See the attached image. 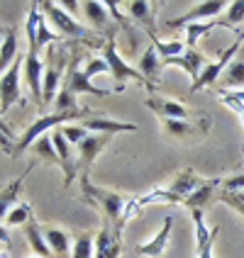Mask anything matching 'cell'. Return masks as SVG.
<instances>
[{
    "label": "cell",
    "mask_w": 244,
    "mask_h": 258,
    "mask_svg": "<svg viewBox=\"0 0 244 258\" xmlns=\"http://www.w3.org/2000/svg\"><path fill=\"white\" fill-rule=\"evenodd\" d=\"M78 187L83 192V200L88 205H93L95 210H101L105 222L113 227L115 234H120V224L125 222V212H127V202L120 192H113L108 187L101 185H93L90 183V173H81L78 175Z\"/></svg>",
    "instance_id": "1"
},
{
    "label": "cell",
    "mask_w": 244,
    "mask_h": 258,
    "mask_svg": "<svg viewBox=\"0 0 244 258\" xmlns=\"http://www.w3.org/2000/svg\"><path fill=\"white\" fill-rule=\"evenodd\" d=\"M86 117H93V110H90V107H86V105H83V110H81V112H52V115L37 117V119H34V122L25 129V134L20 137L15 154H17V151L22 154L25 149H29V146L37 142L39 137H44L49 129L54 132V129L64 127V124H71L73 119H78V122H81V119H86Z\"/></svg>",
    "instance_id": "2"
},
{
    "label": "cell",
    "mask_w": 244,
    "mask_h": 258,
    "mask_svg": "<svg viewBox=\"0 0 244 258\" xmlns=\"http://www.w3.org/2000/svg\"><path fill=\"white\" fill-rule=\"evenodd\" d=\"M42 10H44V17L52 22V27L57 29V34H66V37H73V39H81L86 42L88 46H98L101 49L103 42L101 39H90V29L86 25H81L76 17H71V13H66L59 3H52V0H44L42 3Z\"/></svg>",
    "instance_id": "3"
},
{
    "label": "cell",
    "mask_w": 244,
    "mask_h": 258,
    "mask_svg": "<svg viewBox=\"0 0 244 258\" xmlns=\"http://www.w3.org/2000/svg\"><path fill=\"white\" fill-rule=\"evenodd\" d=\"M103 58H105V61H108V66H110V76L117 81V93H122V90H125V81H129V78H132V81H137V83H144L149 90H154V88L144 81L142 73L137 71V69H132L127 61L120 56L113 32L108 34V39H105V44H103Z\"/></svg>",
    "instance_id": "4"
},
{
    "label": "cell",
    "mask_w": 244,
    "mask_h": 258,
    "mask_svg": "<svg viewBox=\"0 0 244 258\" xmlns=\"http://www.w3.org/2000/svg\"><path fill=\"white\" fill-rule=\"evenodd\" d=\"M39 10H42V5H39V3H32V5H29L27 22H25V32H27V51L29 54H37V56H39V51H42L46 44H54V42L61 39L57 32H52V29L46 27L44 13H39Z\"/></svg>",
    "instance_id": "5"
},
{
    "label": "cell",
    "mask_w": 244,
    "mask_h": 258,
    "mask_svg": "<svg viewBox=\"0 0 244 258\" xmlns=\"http://www.w3.org/2000/svg\"><path fill=\"white\" fill-rule=\"evenodd\" d=\"M69 71V46H52L44 58V102L57 100L59 81Z\"/></svg>",
    "instance_id": "6"
},
{
    "label": "cell",
    "mask_w": 244,
    "mask_h": 258,
    "mask_svg": "<svg viewBox=\"0 0 244 258\" xmlns=\"http://www.w3.org/2000/svg\"><path fill=\"white\" fill-rule=\"evenodd\" d=\"M242 39H244V32L239 34V39L232 44V46H227L225 51H220V56L215 58V61H210V63H205V69H203L201 78L196 81V83H190V90H203V88L208 86H215V81L225 73V69L232 63V56L239 51V46H242Z\"/></svg>",
    "instance_id": "7"
},
{
    "label": "cell",
    "mask_w": 244,
    "mask_h": 258,
    "mask_svg": "<svg viewBox=\"0 0 244 258\" xmlns=\"http://www.w3.org/2000/svg\"><path fill=\"white\" fill-rule=\"evenodd\" d=\"M25 58L17 56L13 66L0 76V115H5L15 102H20V71H22Z\"/></svg>",
    "instance_id": "8"
},
{
    "label": "cell",
    "mask_w": 244,
    "mask_h": 258,
    "mask_svg": "<svg viewBox=\"0 0 244 258\" xmlns=\"http://www.w3.org/2000/svg\"><path fill=\"white\" fill-rule=\"evenodd\" d=\"M227 5L230 3H225V0H205V3H198V5H193L188 13H183L181 17H176V20H169V27H188V25H196V22H203V20H213L217 15H222V10H227Z\"/></svg>",
    "instance_id": "9"
},
{
    "label": "cell",
    "mask_w": 244,
    "mask_h": 258,
    "mask_svg": "<svg viewBox=\"0 0 244 258\" xmlns=\"http://www.w3.org/2000/svg\"><path fill=\"white\" fill-rule=\"evenodd\" d=\"M52 142H54V149H57L59 156V166L64 171V185L69 187L78 178V154L73 151V146L66 142V137L61 134V129H54L52 132Z\"/></svg>",
    "instance_id": "10"
},
{
    "label": "cell",
    "mask_w": 244,
    "mask_h": 258,
    "mask_svg": "<svg viewBox=\"0 0 244 258\" xmlns=\"http://www.w3.org/2000/svg\"><path fill=\"white\" fill-rule=\"evenodd\" d=\"M190 217H193V224H196L198 258H213V246H215V241H217L220 227L210 229V227L205 224V215H203V210H190Z\"/></svg>",
    "instance_id": "11"
},
{
    "label": "cell",
    "mask_w": 244,
    "mask_h": 258,
    "mask_svg": "<svg viewBox=\"0 0 244 258\" xmlns=\"http://www.w3.org/2000/svg\"><path fill=\"white\" fill-rule=\"evenodd\" d=\"M64 88H69L73 95H81V93H88V95H98V98H105V95H110V90H105V88H98L90 83V78H88L83 69H78V61L73 58L71 66H69V71H66V83Z\"/></svg>",
    "instance_id": "12"
},
{
    "label": "cell",
    "mask_w": 244,
    "mask_h": 258,
    "mask_svg": "<svg viewBox=\"0 0 244 258\" xmlns=\"http://www.w3.org/2000/svg\"><path fill=\"white\" fill-rule=\"evenodd\" d=\"M108 144H110V137H108V134H90L86 142L78 144V175H81V173H90L93 161L101 156V151Z\"/></svg>",
    "instance_id": "13"
},
{
    "label": "cell",
    "mask_w": 244,
    "mask_h": 258,
    "mask_svg": "<svg viewBox=\"0 0 244 258\" xmlns=\"http://www.w3.org/2000/svg\"><path fill=\"white\" fill-rule=\"evenodd\" d=\"M22 73L27 78V86L32 90V98L37 102H44V61L37 54H25V63H22Z\"/></svg>",
    "instance_id": "14"
},
{
    "label": "cell",
    "mask_w": 244,
    "mask_h": 258,
    "mask_svg": "<svg viewBox=\"0 0 244 258\" xmlns=\"http://www.w3.org/2000/svg\"><path fill=\"white\" fill-rule=\"evenodd\" d=\"M203 183H205V180H203V178H198V175L190 171V168H183V171H181L171 180V185H166L164 190L171 195L173 202H183L188 195H193V192H196Z\"/></svg>",
    "instance_id": "15"
},
{
    "label": "cell",
    "mask_w": 244,
    "mask_h": 258,
    "mask_svg": "<svg viewBox=\"0 0 244 258\" xmlns=\"http://www.w3.org/2000/svg\"><path fill=\"white\" fill-rule=\"evenodd\" d=\"M164 66H178V69H183V71L190 76V83H196L198 78H201L203 69H205V56H203L198 49H186L181 56H173V58H166V61H161Z\"/></svg>",
    "instance_id": "16"
},
{
    "label": "cell",
    "mask_w": 244,
    "mask_h": 258,
    "mask_svg": "<svg viewBox=\"0 0 244 258\" xmlns=\"http://www.w3.org/2000/svg\"><path fill=\"white\" fill-rule=\"evenodd\" d=\"M144 105L159 115L161 119H188V107L183 102H176L171 98H159V95H149Z\"/></svg>",
    "instance_id": "17"
},
{
    "label": "cell",
    "mask_w": 244,
    "mask_h": 258,
    "mask_svg": "<svg viewBox=\"0 0 244 258\" xmlns=\"http://www.w3.org/2000/svg\"><path fill=\"white\" fill-rule=\"evenodd\" d=\"M171 224L173 219L171 217H164V222H161V229L157 231V236L154 239H149L147 244L137 246V256H147V258H159L164 251H166V244H169V236H171Z\"/></svg>",
    "instance_id": "18"
},
{
    "label": "cell",
    "mask_w": 244,
    "mask_h": 258,
    "mask_svg": "<svg viewBox=\"0 0 244 258\" xmlns=\"http://www.w3.org/2000/svg\"><path fill=\"white\" fill-rule=\"evenodd\" d=\"M83 129H93L95 134H108L113 137L117 132H137V124H129V122H115V119H108V117H101V115H93V117H86L78 122Z\"/></svg>",
    "instance_id": "19"
},
{
    "label": "cell",
    "mask_w": 244,
    "mask_h": 258,
    "mask_svg": "<svg viewBox=\"0 0 244 258\" xmlns=\"http://www.w3.org/2000/svg\"><path fill=\"white\" fill-rule=\"evenodd\" d=\"M127 10H129V20L142 25L144 32L149 34V39H154L157 37V32H154V17H157L154 5L147 3V0H132V3H127Z\"/></svg>",
    "instance_id": "20"
},
{
    "label": "cell",
    "mask_w": 244,
    "mask_h": 258,
    "mask_svg": "<svg viewBox=\"0 0 244 258\" xmlns=\"http://www.w3.org/2000/svg\"><path fill=\"white\" fill-rule=\"evenodd\" d=\"M42 234L46 239V244L52 248L54 258H71V248H73V241H71V234L66 229H57V227H42Z\"/></svg>",
    "instance_id": "21"
},
{
    "label": "cell",
    "mask_w": 244,
    "mask_h": 258,
    "mask_svg": "<svg viewBox=\"0 0 244 258\" xmlns=\"http://www.w3.org/2000/svg\"><path fill=\"white\" fill-rule=\"evenodd\" d=\"M161 56L157 54V49L149 44L147 49H144L142 58H139V63H137V71L144 76V81L149 83V86L154 88V81H159V71H161Z\"/></svg>",
    "instance_id": "22"
},
{
    "label": "cell",
    "mask_w": 244,
    "mask_h": 258,
    "mask_svg": "<svg viewBox=\"0 0 244 258\" xmlns=\"http://www.w3.org/2000/svg\"><path fill=\"white\" fill-rule=\"evenodd\" d=\"M164 122V129L169 137H176V139H186V137H198V134H205V127L208 122H188V119H161Z\"/></svg>",
    "instance_id": "23"
},
{
    "label": "cell",
    "mask_w": 244,
    "mask_h": 258,
    "mask_svg": "<svg viewBox=\"0 0 244 258\" xmlns=\"http://www.w3.org/2000/svg\"><path fill=\"white\" fill-rule=\"evenodd\" d=\"M25 239H27L32 253L37 258H54V253H52V248H49V244H46V239H44V234H42V227L34 219L25 224Z\"/></svg>",
    "instance_id": "24"
},
{
    "label": "cell",
    "mask_w": 244,
    "mask_h": 258,
    "mask_svg": "<svg viewBox=\"0 0 244 258\" xmlns=\"http://www.w3.org/2000/svg\"><path fill=\"white\" fill-rule=\"evenodd\" d=\"M29 168H32V166H29ZM29 168L22 173L20 178H15L8 187H3V190H0V222H5L8 215H10V210L17 205V195H20V190H22V183H25V178H27Z\"/></svg>",
    "instance_id": "25"
},
{
    "label": "cell",
    "mask_w": 244,
    "mask_h": 258,
    "mask_svg": "<svg viewBox=\"0 0 244 258\" xmlns=\"http://www.w3.org/2000/svg\"><path fill=\"white\" fill-rule=\"evenodd\" d=\"M222 180L220 178H210V180H205L193 195H188L186 200H183V205H186L188 210H203V207H208L210 202H213V198H215V187L220 185Z\"/></svg>",
    "instance_id": "26"
},
{
    "label": "cell",
    "mask_w": 244,
    "mask_h": 258,
    "mask_svg": "<svg viewBox=\"0 0 244 258\" xmlns=\"http://www.w3.org/2000/svg\"><path fill=\"white\" fill-rule=\"evenodd\" d=\"M95 234L98 231H78L73 239L71 258H95Z\"/></svg>",
    "instance_id": "27"
},
{
    "label": "cell",
    "mask_w": 244,
    "mask_h": 258,
    "mask_svg": "<svg viewBox=\"0 0 244 258\" xmlns=\"http://www.w3.org/2000/svg\"><path fill=\"white\" fill-rule=\"evenodd\" d=\"M15 61H17V34L13 29H8V34L0 42V76L8 71Z\"/></svg>",
    "instance_id": "28"
},
{
    "label": "cell",
    "mask_w": 244,
    "mask_h": 258,
    "mask_svg": "<svg viewBox=\"0 0 244 258\" xmlns=\"http://www.w3.org/2000/svg\"><path fill=\"white\" fill-rule=\"evenodd\" d=\"M81 10L86 15V20L90 22V27L98 29V27H105L108 25V5L105 3H95V0H86V3H81Z\"/></svg>",
    "instance_id": "29"
},
{
    "label": "cell",
    "mask_w": 244,
    "mask_h": 258,
    "mask_svg": "<svg viewBox=\"0 0 244 258\" xmlns=\"http://www.w3.org/2000/svg\"><path fill=\"white\" fill-rule=\"evenodd\" d=\"M152 46L157 49V54L161 56V61L173 58V56H181V54H183V51L188 49L186 42H178V39H171V42H161L159 37H154V39H152Z\"/></svg>",
    "instance_id": "30"
},
{
    "label": "cell",
    "mask_w": 244,
    "mask_h": 258,
    "mask_svg": "<svg viewBox=\"0 0 244 258\" xmlns=\"http://www.w3.org/2000/svg\"><path fill=\"white\" fill-rule=\"evenodd\" d=\"M225 17L222 20H217V25H222V27H239L244 22V0H237V3H230L227 5V13H222Z\"/></svg>",
    "instance_id": "31"
},
{
    "label": "cell",
    "mask_w": 244,
    "mask_h": 258,
    "mask_svg": "<svg viewBox=\"0 0 244 258\" xmlns=\"http://www.w3.org/2000/svg\"><path fill=\"white\" fill-rule=\"evenodd\" d=\"M222 76H225V86L227 88H242L244 86V58L232 61Z\"/></svg>",
    "instance_id": "32"
},
{
    "label": "cell",
    "mask_w": 244,
    "mask_h": 258,
    "mask_svg": "<svg viewBox=\"0 0 244 258\" xmlns=\"http://www.w3.org/2000/svg\"><path fill=\"white\" fill-rule=\"evenodd\" d=\"M27 222H32V210H29L27 202H17L13 210H10L8 219H5L8 227H25Z\"/></svg>",
    "instance_id": "33"
},
{
    "label": "cell",
    "mask_w": 244,
    "mask_h": 258,
    "mask_svg": "<svg viewBox=\"0 0 244 258\" xmlns=\"http://www.w3.org/2000/svg\"><path fill=\"white\" fill-rule=\"evenodd\" d=\"M217 25V20H210V22H196V25H188L186 27V46L188 49H196V42L201 39L205 32H210V29Z\"/></svg>",
    "instance_id": "34"
},
{
    "label": "cell",
    "mask_w": 244,
    "mask_h": 258,
    "mask_svg": "<svg viewBox=\"0 0 244 258\" xmlns=\"http://www.w3.org/2000/svg\"><path fill=\"white\" fill-rule=\"evenodd\" d=\"M32 146H34V154H37L39 158L49 161V163H59V156H57V149H54L52 137H39Z\"/></svg>",
    "instance_id": "35"
},
{
    "label": "cell",
    "mask_w": 244,
    "mask_h": 258,
    "mask_svg": "<svg viewBox=\"0 0 244 258\" xmlns=\"http://www.w3.org/2000/svg\"><path fill=\"white\" fill-rule=\"evenodd\" d=\"M83 107H78V100L69 88H61L57 95V112H81Z\"/></svg>",
    "instance_id": "36"
},
{
    "label": "cell",
    "mask_w": 244,
    "mask_h": 258,
    "mask_svg": "<svg viewBox=\"0 0 244 258\" xmlns=\"http://www.w3.org/2000/svg\"><path fill=\"white\" fill-rule=\"evenodd\" d=\"M59 129H61V134L66 137V142L71 144V146H78L81 142H86L88 137H90V132L83 129L81 124H64V127H59Z\"/></svg>",
    "instance_id": "37"
},
{
    "label": "cell",
    "mask_w": 244,
    "mask_h": 258,
    "mask_svg": "<svg viewBox=\"0 0 244 258\" xmlns=\"http://www.w3.org/2000/svg\"><path fill=\"white\" fill-rule=\"evenodd\" d=\"M83 73H86L88 78H93V76H101V73H110V66H108V61L103 56H88L86 66H83Z\"/></svg>",
    "instance_id": "38"
},
{
    "label": "cell",
    "mask_w": 244,
    "mask_h": 258,
    "mask_svg": "<svg viewBox=\"0 0 244 258\" xmlns=\"http://www.w3.org/2000/svg\"><path fill=\"white\" fill-rule=\"evenodd\" d=\"M217 200L230 205L234 212H239V215L244 217V192H227V190H222V192L217 195Z\"/></svg>",
    "instance_id": "39"
},
{
    "label": "cell",
    "mask_w": 244,
    "mask_h": 258,
    "mask_svg": "<svg viewBox=\"0 0 244 258\" xmlns=\"http://www.w3.org/2000/svg\"><path fill=\"white\" fill-rule=\"evenodd\" d=\"M10 139H13V129H10L5 122H3V119H0V146H3L8 154H15V146H13V142H10Z\"/></svg>",
    "instance_id": "40"
},
{
    "label": "cell",
    "mask_w": 244,
    "mask_h": 258,
    "mask_svg": "<svg viewBox=\"0 0 244 258\" xmlns=\"http://www.w3.org/2000/svg\"><path fill=\"white\" fill-rule=\"evenodd\" d=\"M222 190H227V192H244V173L222 180Z\"/></svg>",
    "instance_id": "41"
},
{
    "label": "cell",
    "mask_w": 244,
    "mask_h": 258,
    "mask_svg": "<svg viewBox=\"0 0 244 258\" xmlns=\"http://www.w3.org/2000/svg\"><path fill=\"white\" fill-rule=\"evenodd\" d=\"M122 256V236H117L113 246H110V251H108V258H120Z\"/></svg>",
    "instance_id": "42"
},
{
    "label": "cell",
    "mask_w": 244,
    "mask_h": 258,
    "mask_svg": "<svg viewBox=\"0 0 244 258\" xmlns=\"http://www.w3.org/2000/svg\"><path fill=\"white\" fill-rule=\"evenodd\" d=\"M0 241L8 244V229H5V227H0Z\"/></svg>",
    "instance_id": "43"
},
{
    "label": "cell",
    "mask_w": 244,
    "mask_h": 258,
    "mask_svg": "<svg viewBox=\"0 0 244 258\" xmlns=\"http://www.w3.org/2000/svg\"><path fill=\"white\" fill-rule=\"evenodd\" d=\"M0 34H8V29H3V25H0Z\"/></svg>",
    "instance_id": "44"
},
{
    "label": "cell",
    "mask_w": 244,
    "mask_h": 258,
    "mask_svg": "<svg viewBox=\"0 0 244 258\" xmlns=\"http://www.w3.org/2000/svg\"><path fill=\"white\" fill-rule=\"evenodd\" d=\"M34 258H37V256H34Z\"/></svg>",
    "instance_id": "45"
}]
</instances>
